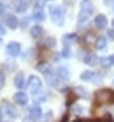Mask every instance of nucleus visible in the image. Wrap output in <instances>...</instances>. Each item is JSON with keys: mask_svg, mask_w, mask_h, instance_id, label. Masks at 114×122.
I'll list each match as a JSON object with an SVG mask.
<instances>
[{"mask_svg": "<svg viewBox=\"0 0 114 122\" xmlns=\"http://www.w3.org/2000/svg\"><path fill=\"white\" fill-rule=\"evenodd\" d=\"M95 104H114V90L100 89L95 92Z\"/></svg>", "mask_w": 114, "mask_h": 122, "instance_id": "obj_1", "label": "nucleus"}, {"mask_svg": "<svg viewBox=\"0 0 114 122\" xmlns=\"http://www.w3.org/2000/svg\"><path fill=\"white\" fill-rule=\"evenodd\" d=\"M91 12H93V4L90 2V0H83L81 5H79V16H77V23L79 27L86 21L88 18L91 16Z\"/></svg>", "mask_w": 114, "mask_h": 122, "instance_id": "obj_2", "label": "nucleus"}, {"mask_svg": "<svg viewBox=\"0 0 114 122\" xmlns=\"http://www.w3.org/2000/svg\"><path fill=\"white\" fill-rule=\"evenodd\" d=\"M48 11H49L51 20H53L56 25H61V23H63V18H65V9H63L61 5H51Z\"/></svg>", "mask_w": 114, "mask_h": 122, "instance_id": "obj_3", "label": "nucleus"}, {"mask_svg": "<svg viewBox=\"0 0 114 122\" xmlns=\"http://www.w3.org/2000/svg\"><path fill=\"white\" fill-rule=\"evenodd\" d=\"M26 87L32 90V94H35V92H39L40 90V87H42V80L39 76H35V74H32L30 78H28V81H26Z\"/></svg>", "mask_w": 114, "mask_h": 122, "instance_id": "obj_4", "label": "nucleus"}, {"mask_svg": "<svg viewBox=\"0 0 114 122\" xmlns=\"http://www.w3.org/2000/svg\"><path fill=\"white\" fill-rule=\"evenodd\" d=\"M2 113H4V115H7L9 119H16V117H18L16 108L12 106L11 103H7V101H4V103H2Z\"/></svg>", "mask_w": 114, "mask_h": 122, "instance_id": "obj_5", "label": "nucleus"}, {"mask_svg": "<svg viewBox=\"0 0 114 122\" xmlns=\"http://www.w3.org/2000/svg\"><path fill=\"white\" fill-rule=\"evenodd\" d=\"M81 80H83V81L98 83L100 80H102V74H96V73H93V71H84V73H81Z\"/></svg>", "mask_w": 114, "mask_h": 122, "instance_id": "obj_6", "label": "nucleus"}, {"mask_svg": "<svg viewBox=\"0 0 114 122\" xmlns=\"http://www.w3.org/2000/svg\"><path fill=\"white\" fill-rule=\"evenodd\" d=\"M4 23H5V25H7V28H11V30L18 28V25H19L18 18H16L14 14H5V16H4Z\"/></svg>", "mask_w": 114, "mask_h": 122, "instance_id": "obj_7", "label": "nucleus"}, {"mask_svg": "<svg viewBox=\"0 0 114 122\" xmlns=\"http://www.w3.org/2000/svg\"><path fill=\"white\" fill-rule=\"evenodd\" d=\"M5 50H7V55H9V57H18L21 53V46L18 43H9Z\"/></svg>", "mask_w": 114, "mask_h": 122, "instance_id": "obj_8", "label": "nucleus"}, {"mask_svg": "<svg viewBox=\"0 0 114 122\" xmlns=\"http://www.w3.org/2000/svg\"><path fill=\"white\" fill-rule=\"evenodd\" d=\"M28 117L33 119V120H37V119H40V117H42V110H40L39 104H33V106L28 108Z\"/></svg>", "mask_w": 114, "mask_h": 122, "instance_id": "obj_9", "label": "nucleus"}, {"mask_svg": "<svg viewBox=\"0 0 114 122\" xmlns=\"http://www.w3.org/2000/svg\"><path fill=\"white\" fill-rule=\"evenodd\" d=\"M14 103L19 104V106H25V104L28 103V96L25 94L23 90H18V92L14 94Z\"/></svg>", "mask_w": 114, "mask_h": 122, "instance_id": "obj_10", "label": "nucleus"}, {"mask_svg": "<svg viewBox=\"0 0 114 122\" xmlns=\"http://www.w3.org/2000/svg\"><path fill=\"white\" fill-rule=\"evenodd\" d=\"M14 85H16V89H18V90H23L25 87H26V81H25V74L23 73H18L14 76Z\"/></svg>", "mask_w": 114, "mask_h": 122, "instance_id": "obj_11", "label": "nucleus"}, {"mask_svg": "<svg viewBox=\"0 0 114 122\" xmlns=\"http://www.w3.org/2000/svg\"><path fill=\"white\" fill-rule=\"evenodd\" d=\"M30 34H32L33 39H40V37L44 36V28H42L40 25H33L32 30H30Z\"/></svg>", "mask_w": 114, "mask_h": 122, "instance_id": "obj_12", "label": "nucleus"}, {"mask_svg": "<svg viewBox=\"0 0 114 122\" xmlns=\"http://www.w3.org/2000/svg\"><path fill=\"white\" fill-rule=\"evenodd\" d=\"M93 23H95L96 28H105V25H107V18H105L104 14H96Z\"/></svg>", "mask_w": 114, "mask_h": 122, "instance_id": "obj_13", "label": "nucleus"}, {"mask_svg": "<svg viewBox=\"0 0 114 122\" xmlns=\"http://www.w3.org/2000/svg\"><path fill=\"white\" fill-rule=\"evenodd\" d=\"M14 9L18 12H25L28 9V2H26V0H18V2L14 4Z\"/></svg>", "mask_w": 114, "mask_h": 122, "instance_id": "obj_14", "label": "nucleus"}, {"mask_svg": "<svg viewBox=\"0 0 114 122\" xmlns=\"http://www.w3.org/2000/svg\"><path fill=\"white\" fill-rule=\"evenodd\" d=\"M75 39H77V37H75V34H67V36H63V46H67V48H69V46L72 44Z\"/></svg>", "mask_w": 114, "mask_h": 122, "instance_id": "obj_15", "label": "nucleus"}, {"mask_svg": "<svg viewBox=\"0 0 114 122\" xmlns=\"http://www.w3.org/2000/svg\"><path fill=\"white\" fill-rule=\"evenodd\" d=\"M100 64H102L104 67H111V66H114V55H109V57L100 58Z\"/></svg>", "mask_w": 114, "mask_h": 122, "instance_id": "obj_16", "label": "nucleus"}, {"mask_svg": "<svg viewBox=\"0 0 114 122\" xmlns=\"http://www.w3.org/2000/svg\"><path fill=\"white\" fill-rule=\"evenodd\" d=\"M105 46H107V37H96L95 48H96V50H104Z\"/></svg>", "mask_w": 114, "mask_h": 122, "instance_id": "obj_17", "label": "nucleus"}, {"mask_svg": "<svg viewBox=\"0 0 114 122\" xmlns=\"http://www.w3.org/2000/svg\"><path fill=\"white\" fill-rule=\"evenodd\" d=\"M84 62L90 66H95L96 62H100L98 58H96V55H93V53H88V55H84Z\"/></svg>", "mask_w": 114, "mask_h": 122, "instance_id": "obj_18", "label": "nucleus"}, {"mask_svg": "<svg viewBox=\"0 0 114 122\" xmlns=\"http://www.w3.org/2000/svg\"><path fill=\"white\" fill-rule=\"evenodd\" d=\"M33 99H35V103L39 104V103H42V101H46V94L42 90H39V92H35L33 94Z\"/></svg>", "mask_w": 114, "mask_h": 122, "instance_id": "obj_19", "label": "nucleus"}, {"mask_svg": "<svg viewBox=\"0 0 114 122\" xmlns=\"http://www.w3.org/2000/svg\"><path fill=\"white\" fill-rule=\"evenodd\" d=\"M44 18H46V14L42 12V9L40 11H33V14H32V20H37V21H42Z\"/></svg>", "mask_w": 114, "mask_h": 122, "instance_id": "obj_20", "label": "nucleus"}, {"mask_svg": "<svg viewBox=\"0 0 114 122\" xmlns=\"http://www.w3.org/2000/svg\"><path fill=\"white\" fill-rule=\"evenodd\" d=\"M74 92H75V94H79L81 97H88V90L84 89V87H75Z\"/></svg>", "mask_w": 114, "mask_h": 122, "instance_id": "obj_21", "label": "nucleus"}, {"mask_svg": "<svg viewBox=\"0 0 114 122\" xmlns=\"http://www.w3.org/2000/svg\"><path fill=\"white\" fill-rule=\"evenodd\" d=\"M70 55H72V53H70V48H67V46H65V48L61 50V57L63 58H69Z\"/></svg>", "mask_w": 114, "mask_h": 122, "instance_id": "obj_22", "label": "nucleus"}, {"mask_svg": "<svg viewBox=\"0 0 114 122\" xmlns=\"http://www.w3.org/2000/svg\"><path fill=\"white\" fill-rule=\"evenodd\" d=\"M96 122H114V119H112V117H111V115H104V117H102V119H98V120H96Z\"/></svg>", "mask_w": 114, "mask_h": 122, "instance_id": "obj_23", "label": "nucleus"}, {"mask_svg": "<svg viewBox=\"0 0 114 122\" xmlns=\"http://www.w3.org/2000/svg\"><path fill=\"white\" fill-rule=\"evenodd\" d=\"M74 112H75V113H83V112H84V106H81V104H75V106H74Z\"/></svg>", "mask_w": 114, "mask_h": 122, "instance_id": "obj_24", "label": "nucleus"}, {"mask_svg": "<svg viewBox=\"0 0 114 122\" xmlns=\"http://www.w3.org/2000/svg\"><path fill=\"white\" fill-rule=\"evenodd\" d=\"M46 46H49V48H53V46H54V39H51V37H49V39L46 41Z\"/></svg>", "mask_w": 114, "mask_h": 122, "instance_id": "obj_25", "label": "nucleus"}, {"mask_svg": "<svg viewBox=\"0 0 114 122\" xmlns=\"http://www.w3.org/2000/svg\"><path fill=\"white\" fill-rule=\"evenodd\" d=\"M4 34H5V25H4V23H0V37H2Z\"/></svg>", "mask_w": 114, "mask_h": 122, "instance_id": "obj_26", "label": "nucleus"}, {"mask_svg": "<svg viewBox=\"0 0 114 122\" xmlns=\"http://www.w3.org/2000/svg\"><path fill=\"white\" fill-rule=\"evenodd\" d=\"M104 5H112L114 7V0H104Z\"/></svg>", "mask_w": 114, "mask_h": 122, "instance_id": "obj_27", "label": "nucleus"}, {"mask_svg": "<svg viewBox=\"0 0 114 122\" xmlns=\"http://www.w3.org/2000/svg\"><path fill=\"white\" fill-rule=\"evenodd\" d=\"M107 37H109V39H114V28H111V30H109Z\"/></svg>", "mask_w": 114, "mask_h": 122, "instance_id": "obj_28", "label": "nucleus"}, {"mask_svg": "<svg viewBox=\"0 0 114 122\" xmlns=\"http://www.w3.org/2000/svg\"><path fill=\"white\" fill-rule=\"evenodd\" d=\"M0 14H5V5L0 2Z\"/></svg>", "mask_w": 114, "mask_h": 122, "instance_id": "obj_29", "label": "nucleus"}, {"mask_svg": "<svg viewBox=\"0 0 114 122\" xmlns=\"http://www.w3.org/2000/svg\"><path fill=\"white\" fill-rule=\"evenodd\" d=\"M4 87V73H0V89Z\"/></svg>", "mask_w": 114, "mask_h": 122, "instance_id": "obj_30", "label": "nucleus"}, {"mask_svg": "<svg viewBox=\"0 0 114 122\" xmlns=\"http://www.w3.org/2000/svg\"><path fill=\"white\" fill-rule=\"evenodd\" d=\"M74 122H84V120H74Z\"/></svg>", "mask_w": 114, "mask_h": 122, "instance_id": "obj_31", "label": "nucleus"}, {"mask_svg": "<svg viewBox=\"0 0 114 122\" xmlns=\"http://www.w3.org/2000/svg\"><path fill=\"white\" fill-rule=\"evenodd\" d=\"M0 44H2V37H0Z\"/></svg>", "mask_w": 114, "mask_h": 122, "instance_id": "obj_32", "label": "nucleus"}, {"mask_svg": "<svg viewBox=\"0 0 114 122\" xmlns=\"http://www.w3.org/2000/svg\"><path fill=\"white\" fill-rule=\"evenodd\" d=\"M112 25H114V20H112Z\"/></svg>", "mask_w": 114, "mask_h": 122, "instance_id": "obj_33", "label": "nucleus"}, {"mask_svg": "<svg viewBox=\"0 0 114 122\" xmlns=\"http://www.w3.org/2000/svg\"><path fill=\"white\" fill-rule=\"evenodd\" d=\"M112 83H114V81H112Z\"/></svg>", "mask_w": 114, "mask_h": 122, "instance_id": "obj_34", "label": "nucleus"}]
</instances>
